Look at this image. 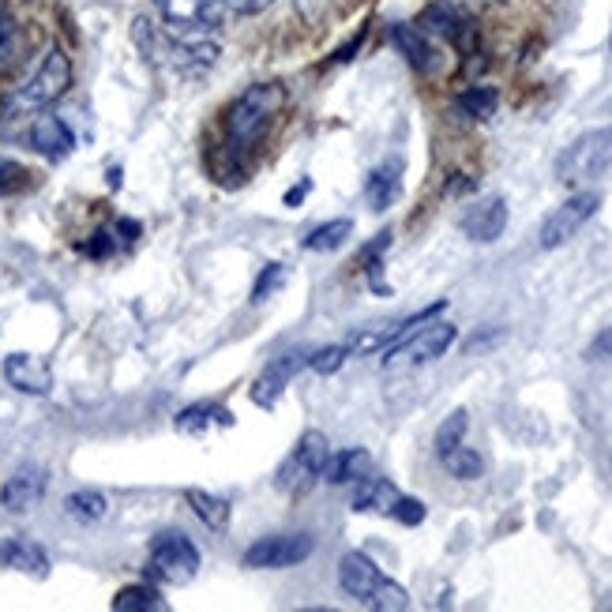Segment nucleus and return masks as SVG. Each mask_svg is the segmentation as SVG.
<instances>
[{
  "instance_id": "nucleus-14",
  "label": "nucleus",
  "mask_w": 612,
  "mask_h": 612,
  "mask_svg": "<svg viewBox=\"0 0 612 612\" xmlns=\"http://www.w3.org/2000/svg\"><path fill=\"white\" fill-rule=\"evenodd\" d=\"M46 485H49L46 470H38V466H23L19 474H12L8 481H4V489H0V504H4V511H12V515H23V511H31V507L46 496Z\"/></svg>"
},
{
  "instance_id": "nucleus-37",
  "label": "nucleus",
  "mask_w": 612,
  "mask_h": 612,
  "mask_svg": "<svg viewBox=\"0 0 612 612\" xmlns=\"http://www.w3.org/2000/svg\"><path fill=\"white\" fill-rule=\"evenodd\" d=\"M361 42H365V31L357 34V38H353L350 46H342V49H338V53H335V61H350L353 53H357V46H361Z\"/></svg>"
},
{
  "instance_id": "nucleus-8",
  "label": "nucleus",
  "mask_w": 612,
  "mask_h": 612,
  "mask_svg": "<svg viewBox=\"0 0 612 612\" xmlns=\"http://www.w3.org/2000/svg\"><path fill=\"white\" fill-rule=\"evenodd\" d=\"M597 207H601V196H597V192H579V196H571L567 203H560V207L541 222L537 245L545 248V252L567 245V241H571V237H575V233L597 215Z\"/></svg>"
},
{
  "instance_id": "nucleus-4",
  "label": "nucleus",
  "mask_w": 612,
  "mask_h": 612,
  "mask_svg": "<svg viewBox=\"0 0 612 612\" xmlns=\"http://www.w3.org/2000/svg\"><path fill=\"white\" fill-rule=\"evenodd\" d=\"M612 166V124L609 128H590L579 139H571L564 154L556 158V181L582 184L601 177Z\"/></svg>"
},
{
  "instance_id": "nucleus-38",
  "label": "nucleus",
  "mask_w": 612,
  "mask_h": 612,
  "mask_svg": "<svg viewBox=\"0 0 612 612\" xmlns=\"http://www.w3.org/2000/svg\"><path fill=\"white\" fill-rule=\"evenodd\" d=\"M117 230L124 233V241H136V237H139V222H132V218H121V222H117Z\"/></svg>"
},
{
  "instance_id": "nucleus-39",
  "label": "nucleus",
  "mask_w": 612,
  "mask_h": 612,
  "mask_svg": "<svg viewBox=\"0 0 612 612\" xmlns=\"http://www.w3.org/2000/svg\"><path fill=\"white\" fill-rule=\"evenodd\" d=\"M271 4H275V0H241L245 12H263V8H271Z\"/></svg>"
},
{
  "instance_id": "nucleus-16",
  "label": "nucleus",
  "mask_w": 612,
  "mask_h": 612,
  "mask_svg": "<svg viewBox=\"0 0 612 612\" xmlns=\"http://www.w3.org/2000/svg\"><path fill=\"white\" fill-rule=\"evenodd\" d=\"M31 143L38 154H46V158H53V162H61V158H68L72 154V147H76V136H72V128L61 121V117H38L31 128Z\"/></svg>"
},
{
  "instance_id": "nucleus-28",
  "label": "nucleus",
  "mask_w": 612,
  "mask_h": 612,
  "mask_svg": "<svg viewBox=\"0 0 612 612\" xmlns=\"http://www.w3.org/2000/svg\"><path fill=\"white\" fill-rule=\"evenodd\" d=\"M447 466V470H451V477H459V481H477V477H481V470H485V462H481V455H477L474 447H455V451H451V455H444V459H440Z\"/></svg>"
},
{
  "instance_id": "nucleus-15",
  "label": "nucleus",
  "mask_w": 612,
  "mask_h": 612,
  "mask_svg": "<svg viewBox=\"0 0 612 612\" xmlns=\"http://www.w3.org/2000/svg\"><path fill=\"white\" fill-rule=\"evenodd\" d=\"M391 42H395L398 53L414 64L417 72L432 76V72L440 68V53H436V46L425 38L421 27H406V23H398V27H391Z\"/></svg>"
},
{
  "instance_id": "nucleus-6",
  "label": "nucleus",
  "mask_w": 612,
  "mask_h": 612,
  "mask_svg": "<svg viewBox=\"0 0 612 612\" xmlns=\"http://www.w3.org/2000/svg\"><path fill=\"white\" fill-rule=\"evenodd\" d=\"M147 571L154 579L169 582V586H188L199 571V549L192 545V537L181 530H166L151 541V560Z\"/></svg>"
},
{
  "instance_id": "nucleus-18",
  "label": "nucleus",
  "mask_w": 612,
  "mask_h": 612,
  "mask_svg": "<svg viewBox=\"0 0 612 612\" xmlns=\"http://www.w3.org/2000/svg\"><path fill=\"white\" fill-rule=\"evenodd\" d=\"M402 492L387 481V477H376L368 474L353 485V511H380V515H391V507Z\"/></svg>"
},
{
  "instance_id": "nucleus-36",
  "label": "nucleus",
  "mask_w": 612,
  "mask_h": 612,
  "mask_svg": "<svg viewBox=\"0 0 612 612\" xmlns=\"http://www.w3.org/2000/svg\"><path fill=\"white\" fill-rule=\"evenodd\" d=\"M308 188H312V181H308V177H305V181L297 184L293 192H286V207H297V203H301V199L308 196Z\"/></svg>"
},
{
  "instance_id": "nucleus-27",
  "label": "nucleus",
  "mask_w": 612,
  "mask_h": 612,
  "mask_svg": "<svg viewBox=\"0 0 612 612\" xmlns=\"http://www.w3.org/2000/svg\"><path fill=\"white\" fill-rule=\"evenodd\" d=\"M106 496L98 489H79V492H72L68 500H64V511L72 515V519H79V522H98L102 515H106Z\"/></svg>"
},
{
  "instance_id": "nucleus-29",
  "label": "nucleus",
  "mask_w": 612,
  "mask_h": 612,
  "mask_svg": "<svg viewBox=\"0 0 612 612\" xmlns=\"http://www.w3.org/2000/svg\"><path fill=\"white\" fill-rule=\"evenodd\" d=\"M466 410H455V414L447 417L444 425H440V432H436V455L444 459V455H451L455 447H462V440H466Z\"/></svg>"
},
{
  "instance_id": "nucleus-34",
  "label": "nucleus",
  "mask_w": 612,
  "mask_h": 612,
  "mask_svg": "<svg viewBox=\"0 0 612 612\" xmlns=\"http://www.w3.org/2000/svg\"><path fill=\"white\" fill-rule=\"evenodd\" d=\"M113 252V237H109L106 230L94 233V241L87 245V256H94V260H102V256H109Z\"/></svg>"
},
{
  "instance_id": "nucleus-12",
  "label": "nucleus",
  "mask_w": 612,
  "mask_h": 612,
  "mask_svg": "<svg viewBox=\"0 0 612 612\" xmlns=\"http://www.w3.org/2000/svg\"><path fill=\"white\" fill-rule=\"evenodd\" d=\"M459 226L470 241H477V245L500 241V233L507 230V199H500V196L481 199V203H474V207L459 218Z\"/></svg>"
},
{
  "instance_id": "nucleus-9",
  "label": "nucleus",
  "mask_w": 612,
  "mask_h": 612,
  "mask_svg": "<svg viewBox=\"0 0 612 612\" xmlns=\"http://www.w3.org/2000/svg\"><path fill=\"white\" fill-rule=\"evenodd\" d=\"M316 549L312 534H271L256 541L252 549L245 552V567H256V571H278V567H293L305 564Z\"/></svg>"
},
{
  "instance_id": "nucleus-13",
  "label": "nucleus",
  "mask_w": 612,
  "mask_h": 612,
  "mask_svg": "<svg viewBox=\"0 0 612 612\" xmlns=\"http://www.w3.org/2000/svg\"><path fill=\"white\" fill-rule=\"evenodd\" d=\"M4 380L23 395H49L53 391V368L34 357V353H8L4 361Z\"/></svg>"
},
{
  "instance_id": "nucleus-35",
  "label": "nucleus",
  "mask_w": 612,
  "mask_h": 612,
  "mask_svg": "<svg viewBox=\"0 0 612 612\" xmlns=\"http://www.w3.org/2000/svg\"><path fill=\"white\" fill-rule=\"evenodd\" d=\"M609 353H612V331H605V335L597 338L594 346L586 350V357H590V361H597V357H609Z\"/></svg>"
},
{
  "instance_id": "nucleus-31",
  "label": "nucleus",
  "mask_w": 612,
  "mask_h": 612,
  "mask_svg": "<svg viewBox=\"0 0 612 612\" xmlns=\"http://www.w3.org/2000/svg\"><path fill=\"white\" fill-rule=\"evenodd\" d=\"M346 357H350V346H323V350L308 353V365L316 368L320 376H335L338 368L346 365Z\"/></svg>"
},
{
  "instance_id": "nucleus-2",
  "label": "nucleus",
  "mask_w": 612,
  "mask_h": 612,
  "mask_svg": "<svg viewBox=\"0 0 612 612\" xmlns=\"http://www.w3.org/2000/svg\"><path fill=\"white\" fill-rule=\"evenodd\" d=\"M338 586L361 601L365 609H376V612H402L410 609V594L398 586L395 579H387L380 567L368 560L365 552H346L338 560Z\"/></svg>"
},
{
  "instance_id": "nucleus-20",
  "label": "nucleus",
  "mask_w": 612,
  "mask_h": 612,
  "mask_svg": "<svg viewBox=\"0 0 612 612\" xmlns=\"http://www.w3.org/2000/svg\"><path fill=\"white\" fill-rule=\"evenodd\" d=\"M184 500H188V507L196 511V519L203 522V526H211V530H226L233 519V507L230 500H222V496H215V492L207 489H188L184 492Z\"/></svg>"
},
{
  "instance_id": "nucleus-11",
  "label": "nucleus",
  "mask_w": 612,
  "mask_h": 612,
  "mask_svg": "<svg viewBox=\"0 0 612 612\" xmlns=\"http://www.w3.org/2000/svg\"><path fill=\"white\" fill-rule=\"evenodd\" d=\"M305 365H308L305 350H290V353H282V357H275V361L260 372V380L252 383V402L263 406V410H271L278 398H282V391L290 387L293 376H297Z\"/></svg>"
},
{
  "instance_id": "nucleus-21",
  "label": "nucleus",
  "mask_w": 612,
  "mask_h": 612,
  "mask_svg": "<svg viewBox=\"0 0 612 612\" xmlns=\"http://www.w3.org/2000/svg\"><path fill=\"white\" fill-rule=\"evenodd\" d=\"M398 192H402V166L398 162L380 166L365 184V199L372 203V211H387L398 199Z\"/></svg>"
},
{
  "instance_id": "nucleus-19",
  "label": "nucleus",
  "mask_w": 612,
  "mask_h": 612,
  "mask_svg": "<svg viewBox=\"0 0 612 612\" xmlns=\"http://www.w3.org/2000/svg\"><path fill=\"white\" fill-rule=\"evenodd\" d=\"M368 474H372V455H368L365 447L338 451V455L327 459V470H323V477H327L331 485H357V481Z\"/></svg>"
},
{
  "instance_id": "nucleus-22",
  "label": "nucleus",
  "mask_w": 612,
  "mask_h": 612,
  "mask_svg": "<svg viewBox=\"0 0 612 612\" xmlns=\"http://www.w3.org/2000/svg\"><path fill=\"white\" fill-rule=\"evenodd\" d=\"M211 425H233V414L218 402H196V406L177 414V432H184V436H199Z\"/></svg>"
},
{
  "instance_id": "nucleus-33",
  "label": "nucleus",
  "mask_w": 612,
  "mask_h": 612,
  "mask_svg": "<svg viewBox=\"0 0 612 612\" xmlns=\"http://www.w3.org/2000/svg\"><path fill=\"white\" fill-rule=\"evenodd\" d=\"M23 177H27V169L12 162V158H0V196H8V192H16L23 188Z\"/></svg>"
},
{
  "instance_id": "nucleus-10",
  "label": "nucleus",
  "mask_w": 612,
  "mask_h": 612,
  "mask_svg": "<svg viewBox=\"0 0 612 612\" xmlns=\"http://www.w3.org/2000/svg\"><path fill=\"white\" fill-rule=\"evenodd\" d=\"M162 16L173 27H188V31H215L226 19L241 8L237 0H158Z\"/></svg>"
},
{
  "instance_id": "nucleus-7",
  "label": "nucleus",
  "mask_w": 612,
  "mask_h": 612,
  "mask_svg": "<svg viewBox=\"0 0 612 612\" xmlns=\"http://www.w3.org/2000/svg\"><path fill=\"white\" fill-rule=\"evenodd\" d=\"M455 327L444 320L436 323H425V327H417L410 338H402V342H395L391 350H383V365L387 368H406V365H429V361H436V357H444L447 350H451V342H455Z\"/></svg>"
},
{
  "instance_id": "nucleus-26",
  "label": "nucleus",
  "mask_w": 612,
  "mask_h": 612,
  "mask_svg": "<svg viewBox=\"0 0 612 612\" xmlns=\"http://www.w3.org/2000/svg\"><path fill=\"white\" fill-rule=\"evenodd\" d=\"M113 609L117 612H162L166 601L158 597V590L151 586H124L121 594L113 597Z\"/></svg>"
},
{
  "instance_id": "nucleus-3",
  "label": "nucleus",
  "mask_w": 612,
  "mask_h": 612,
  "mask_svg": "<svg viewBox=\"0 0 612 612\" xmlns=\"http://www.w3.org/2000/svg\"><path fill=\"white\" fill-rule=\"evenodd\" d=\"M72 87V61L64 57L61 49H49L46 61L38 64V72L27 79V87H19L12 98H4L0 113L4 117H19V113H34V109H46L53 102H61Z\"/></svg>"
},
{
  "instance_id": "nucleus-32",
  "label": "nucleus",
  "mask_w": 612,
  "mask_h": 612,
  "mask_svg": "<svg viewBox=\"0 0 612 612\" xmlns=\"http://www.w3.org/2000/svg\"><path fill=\"white\" fill-rule=\"evenodd\" d=\"M425 504L421 500H414V496H398L395 507H391V519H398L402 526H421L425 522Z\"/></svg>"
},
{
  "instance_id": "nucleus-24",
  "label": "nucleus",
  "mask_w": 612,
  "mask_h": 612,
  "mask_svg": "<svg viewBox=\"0 0 612 612\" xmlns=\"http://www.w3.org/2000/svg\"><path fill=\"white\" fill-rule=\"evenodd\" d=\"M500 106V91L496 87H470L455 98V113L466 117V121H489Z\"/></svg>"
},
{
  "instance_id": "nucleus-23",
  "label": "nucleus",
  "mask_w": 612,
  "mask_h": 612,
  "mask_svg": "<svg viewBox=\"0 0 612 612\" xmlns=\"http://www.w3.org/2000/svg\"><path fill=\"white\" fill-rule=\"evenodd\" d=\"M19 57H23V34H19V23L12 16V8L0 0V79L16 72Z\"/></svg>"
},
{
  "instance_id": "nucleus-25",
  "label": "nucleus",
  "mask_w": 612,
  "mask_h": 612,
  "mask_svg": "<svg viewBox=\"0 0 612 612\" xmlns=\"http://www.w3.org/2000/svg\"><path fill=\"white\" fill-rule=\"evenodd\" d=\"M350 233H353L350 218H331V222H323V226H316V230L308 233L301 245L308 252H335V248H342L350 241Z\"/></svg>"
},
{
  "instance_id": "nucleus-30",
  "label": "nucleus",
  "mask_w": 612,
  "mask_h": 612,
  "mask_svg": "<svg viewBox=\"0 0 612 612\" xmlns=\"http://www.w3.org/2000/svg\"><path fill=\"white\" fill-rule=\"evenodd\" d=\"M286 267L282 263H267L260 271V278H256V286H252V305H260V301H267L271 293H278L282 286H286Z\"/></svg>"
},
{
  "instance_id": "nucleus-5",
  "label": "nucleus",
  "mask_w": 612,
  "mask_h": 612,
  "mask_svg": "<svg viewBox=\"0 0 612 612\" xmlns=\"http://www.w3.org/2000/svg\"><path fill=\"white\" fill-rule=\"evenodd\" d=\"M327 459H331V447H327V436L320 429L301 432V440L293 447L286 462L278 466V489L282 492H308L327 470Z\"/></svg>"
},
{
  "instance_id": "nucleus-1",
  "label": "nucleus",
  "mask_w": 612,
  "mask_h": 612,
  "mask_svg": "<svg viewBox=\"0 0 612 612\" xmlns=\"http://www.w3.org/2000/svg\"><path fill=\"white\" fill-rule=\"evenodd\" d=\"M282 109H286V87L282 83H256V87H248L226 109V143H230V154L256 151Z\"/></svg>"
},
{
  "instance_id": "nucleus-17",
  "label": "nucleus",
  "mask_w": 612,
  "mask_h": 612,
  "mask_svg": "<svg viewBox=\"0 0 612 612\" xmlns=\"http://www.w3.org/2000/svg\"><path fill=\"white\" fill-rule=\"evenodd\" d=\"M0 567H12V571H23V575H34V579H46L49 575V556L34 541H23V537H12L0 545Z\"/></svg>"
}]
</instances>
